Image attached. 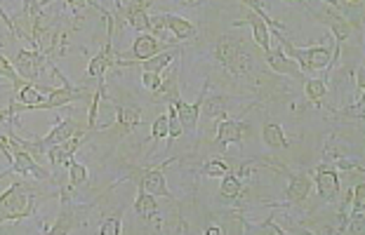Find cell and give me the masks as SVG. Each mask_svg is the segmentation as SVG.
<instances>
[{"label": "cell", "instance_id": "277c9868", "mask_svg": "<svg viewBox=\"0 0 365 235\" xmlns=\"http://www.w3.org/2000/svg\"><path fill=\"white\" fill-rule=\"evenodd\" d=\"M48 66H52V61L48 59V54H43L38 47L19 50L14 54V70L19 73V78H26V80H38Z\"/></svg>", "mask_w": 365, "mask_h": 235}, {"label": "cell", "instance_id": "ba28073f", "mask_svg": "<svg viewBox=\"0 0 365 235\" xmlns=\"http://www.w3.org/2000/svg\"><path fill=\"white\" fill-rule=\"evenodd\" d=\"M168 50V45L163 43V41H158L156 36H151V33H139L137 38H135V43H132V50L128 52V54H120L118 57V61H130V59H135V61H149V59H153L156 54H160V52H165Z\"/></svg>", "mask_w": 365, "mask_h": 235}, {"label": "cell", "instance_id": "2e32d148", "mask_svg": "<svg viewBox=\"0 0 365 235\" xmlns=\"http://www.w3.org/2000/svg\"><path fill=\"white\" fill-rule=\"evenodd\" d=\"M267 64L276 70V73H283V75H292V78H304V73L299 70V66L294 64L290 57H285L281 50H271L267 52Z\"/></svg>", "mask_w": 365, "mask_h": 235}, {"label": "cell", "instance_id": "ac0fdd59", "mask_svg": "<svg viewBox=\"0 0 365 235\" xmlns=\"http://www.w3.org/2000/svg\"><path fill=\"white\" fill-rule=\"evenodd\" d=\"M180 52H182V47H175V50H165V52H160L156 54L153 59L149 61H144V64H139V68L146 70V73H156V75H163V70H165L173 61L180 57Z\"/></svg>", "mask_w": 365, "mask_h": 235}, {"label": "cell", "instance_id": "4316f807", "mask_svg": "<svg viewBox=\"0 0 365 235\" xmlns=\"http://www.w3.org/2000/svg\"><path fill=\"white\" fill-rule=\"evenodd\" d=\"M349 205H351V214H363V207H365V182L363 179H361V184H356V188L351 191Z\"/></svg>", "mask_w": 365, "mask_h": 235}, {"label": "cell", "instance_id": "d6986e66", "mask_svg": "<svg viewBox=\"0 0 365 235\" xmlns=\"http://www.w3.org/2000/svg\"><path fill=\"white\" fill-rule=\"evenodd\" d=\"M262 139H264V144H267L269 148H283L287 146V137H285V132L283 127L278 122H267L262 127Z\"/></svg>", "mask_w": 365, "mask_h": 235}, {"label": "cell", "instance_id": "d6a6232c", "mask_svg": "<svg viewBox=\"0 0 365 235\" xmlns=\"http://www.w3.org/2000/svg\"><path fill=\"white\" fill-rule=\"evenodd\" d=\"M297 235H316V233H312V231H297Z\"/></svg>", "mask_w": 365, "mask_h": 235}, {"label": "cell", "instance_id": "e0dca14e", "mask_svg": "<svg viewBox=\"0 0 365 235\" xmlns=\"http://www.w3.org/2000/svg\"><path fill=\"white\" fill-rule=\"evenodd\" d=\"M238 24H250L252 26V36H255V43H257L264 52H271L274 47H271V31L267 26V21L259 19L257 14H247V19L245 21H238Z\"/></svg>", "mask_w": 365, "mask_h": 235}, {"label": "cell", "instance_id": "7c38bea8", "mask_svg": "<svg viewBox=\"0 0 365 235\" xmlns=\"http://www.w3.org/2000/svg\"><path fill=\"white\" fill-rule=\"evenodd\" d=\"M316 188L325 202H337L339 198V174L330 164H321L316 169Z\"/></svg>", "mask_w": 365, "mask_h": 235}, {"label": "cell", "instance_id": "30bf717a", "mask_svg": "<svg viewBox=\"0 0 365 235\" xmlns=\"http://www.w3.org/2000/svg\"><path fill=\"white\" fill-rule=\"evenodd\" d=\"M250 122H243V120H222L217 125V144L220 146H229V144H238L243 146V139L250 137Z\"/></svg>", "mask_w": 365, "mask_h": 235}, {"label": "cell", "instance_id": "f546056e", "mask_svg": "<svg viewBox=\"0 0 365 235\" xmlns=\"http://www.w3.org/2000/svg\"><path fill=\"white\" fill-rule=\"evenodd\" d=\"M142 85L149 92L153 94H160L163 92V75H156V73H146V70H142Z\"/></svg>", "mask_w": 365, "mask_h": 235}, {"label": "cell", "instance_id": "52a82bcc", "mask_svg": "<svg viewBox=\"0 0 365 235\" xmlns=\"http://www.w3.org/2000/svg\"><path fill=\"white\" fill-rule=\"evenodd\" d=\"M312 14L318 19V21H323L325 26H328L330 31H332V36H335V61H337V57H339V47H341V43L346 41L349 36L354 33V24L349 21L344 14H339L337 10H332L330 5H323V12H316V10H312Z\"/></svg>", "mask_w": 365, "mask_h": 235}, {"label": "cell", "instance_id": "9a60e30c", "mask_svg": "<svg viewBox=\"0 0 365 235\" xmlns=\"http://www.w3.org/2000/svg\"><path fill=\"white\" fill-rule=\"evenodd\" d=\"M309 193H312V179L307 174H292L285 188V200L299 205V202H304L309 198Z\"/></svg>", "mask_w": 365, "mask_h": 235}, {"label": "cell", "instance_id": "5bb4252c", "mask_svg": "<svg viewBox=\"0 0 365 235\" xmlns=\"http://www.w3.org/2000/svg\"><path fill=\"white\" fill-rule=\"evenodd\" d=\"M115 113H118V130L120 135H128L135 127L142 125V106L132 104V101H125V104H115Z\"/></svg>", "mask_w": 365, "mask_h": 235}, {"label": "cell", "instance_id": "cb8c5ba5", "mask_svg": "<svg viewBox=\"0 0 365 235\" xmlns=\"http://www.w3.org/2000/svg\"><path fill=\"white\" fill-rule=\"evenodd\" d=\"M0 75H3L5 80H10L17 90L21 88V85H24V83H21L19 73L14 70V64H12V61L7 59V57H3V54H0Z\"/></svg>", "mask_w": 365, "mask_h": 235}, {"label": "cell", "instance_id": "4fadbf2b", "mask_svg": "<svg viewBox=\"0 0 365 235\" xmlns=\"http://www.w3.org/2000/svg\"><path fill=\"white\" fill-rule=\"evenodd\" d=\"M88 139V132H81L78 137H73V139H68L64 141V144H59V146H54L48 151V158H50V164L52 167H68V164L73 162V153L78 151L83 141Z\"/></svg>", "mask_w": 365, "mask_h": 235}, {"label": "cell", "instance_id": "484cf974", "mask_svg": "<svg viewBox=\"0 0 365 235\" xmlns=\"http://www.w3.org/2000/svg\"><path fill=\"white\" fill-rule=\"evenodd\" d=\"M365 233V224H363V214H349L346 224L341 226L339 235H363Z\"/></svg>", "mask_w": 365, "mask_h": 235}, {"label": "cell", "instance_id": "6da1fadb", "mask_svg": "<svg viewBox=\"0 0 365 235\" xmlns=\"http://www.w3.org/2000/svg\"><path fill=\"white\" fill-rule=\"evenodd\" d=\"M38 193L26 182H14L5 193H0V224L19 221L36 214Z\"/></svg>", "mask_w": 365, "mask_h": 235}, {"label": "cell", "instance_id": "3957f363", "mask_svg": "<svg viewBox=\"0 0 365 235\" xmlns=\"http://www.w3.org/2000/svg\"><path fill=\"white\" fill-rule=\"evenodd\" d=\"M215 57L220 59L231 73H247V70L252 68V57L245 52L243 43L236 41V38H229V36L220 38L215 47Z\"/></svg>", "mask_w": 365, "mask_h": 235}, {"label": "cell", "instance_id": "603a6c76", "mask_svg": "<svg viewBox=\"0 0 365 235\" xmlns=\"http://www.w3.org/2000/svg\"><path fill=\"white\" fill-rule=\"evenodd\" d=\"M220 193H222V198H227V200H236L238 195L243 193V184H240V179H238V177L227 174V177H222Z\"/></svg>", "mask_w": 365, "mask_h": 235}, {"label": "cell", "instance_id": "8fae6325", "mask_svg": "<svg viewBox=\"0 0 365 235\" xmlns=\"http://www.w3.org/2000/svg\"><path fill=\"white\" fill-rule=\"evenodd\" d=\"M118 7H120L118 14L130 24L132 28L139 31V33H149L151 31V17H149L151 3H128V5H118Z\"/></svg>", "mask_w": 365, "mask_h": 235}, {"label": "cell", "instance_id": "83f0119b", "mask_svg": "<svg viewBox=\"0 0 365 235\" xmlns=\"http://www.w3.org/2000/svg\"><path fill=\"white\" fill-rule=\"evenodd\" d=\"M123 231V219L120 214H113L102 221V226H99V235H120Z\"/></svg>", "mask_w": 365, "mask_h": 235}, {"label": "cell", "instance_id": "d4e9b609", "mask_svg": "<svg viewBox=\"0 0 365 235\" xmlns=\"http://www.w3.org/2000/svg\"><path fill=\"white\" fill-rule=\"evenodd\" d=\"M68 182H71V186L88 184V167H85L83 162L73 160L71 164H68Z\"/></svg>", "mask_w": 365, "mask_h": 235}, {"label": "cell", "instance_id": "7402d4cb", "mask_svg": "<svg viewBox=\"0 0 365 235\" xmlns=\"http://www.w3.org/2000/svg\"><path fill=\"white\" fill-rule=\"evenodd\" d=\"M245 235H285V231L276 224V219H267L262 224L245 226Z\"/></svg>", "mask_w": 365, "mask_h": 235}, {"label": "cell", "instance_id": "9c48e42d", "mask_svg": "<svg viewBox=\"0 0 365 235\" xmlns=\"http://www.w3.org/2000/svg\"><path fill=\"white\" fill-rule=\"evenodd\" d=\"M78 224H81V212H78V207L71 205V198L64 193V198H61L59 216L54 219V224L50 226L48 231H45V235H71Z\"/></svg>", "mask_w": 365, "mask_h": 235}, {"label": "cell", "instance_id": "ffe728a7", "mask_svg": "<svg viewBox=\"0 0 365 235\" xmlns=\"http://www.w3.org/2000/svg\"><path fill=\"white\" fill-rule=\"evenodd\" d=\"M135 214L139 219H144V221H149L158 214V202L153 195H146V193H139L137 200H135Z\"/></svg>", "mask_w": 365, "mask_h": 235}, {"label": "cell", "instance_id": "1f68e13d", "mask_svg": "<svg viewBox=\"0 0 365 235\" xmlns=\"http://www.w3.org/2000/svg\"><path fill=\"white\" fill-rule=\"evenodd\" d=\"M10 122V113H7V111H3V108H0V125H3V122Z\"/></svg>", "mask_w": 365, "mask_h": 235}, {"label": "cell", "instance_id": "5b68a950", "mask_svg": "<svg viewBox=\"0 0 365 235\" xmlns=\"http://www.w3.org/2000/svg\"><path fill=\"white\" fill-rule=\"evenodd\" d=\"M19 174L21 179L24 177H31V179H38V182H50L52 174L45 167H41V164L36 162L34 155H29L26 151H21V148L17 146L14 148V155L10 158V167H7L3 174H0V179L7 177V174Z\"/></svg>", "mask_w": 365, "mask_h": 235}, {"label": "cell", "instance_id": "4dcf8cb0", "mask_svg": "<svg viewBox=\"0 0 365 235\" xmlns=\"http://www.w3.org/2000/svg\"><path fill=\"white\" fill-rule=\"evenodd\" d=\"M205 235H224V231L220 229V226H207V229H205Z\"/></svg>", "mask_w": 365, "mask_h": 235}, {"label": "cell", "instance_id": "f1b7e54d", "mask_svg": "<svg viewBox=\"0 0 365 235\" xmlns=\"http://www.w3.org/2000/svg\"><path fill=\"white\" fill-rule=\"evenodd\" d=\"M200 172H203L205 177H227L229 174V164L224 160H207Z\"/></svg>", "mask_w": 365, "mask_h": 235}, {"label": "cell", "instance_id": "44dd1931", "mask_svg": "<svg viewBox=\"0 0 365 235\" xmlns=\"http://www.w3.org/2000/svg\"><path fill=\"white\" fill-rule=\"evenodd\" d=\"M307 99L314 101V104H321V101L328 97V83L321 80V78H312V80H307Z\"/></svg>", "mask_w": 365, "mask_h": 235}, {"label": "cell", "instance_id": "8992f818", "mask_svg": "<svg viewBox=\"0 0 365 235\" xmlns=\"http://www.w3.org/2000/svg\"><path fill=\"white\" fill-rule=\"evenodd\" d=\"M168 162H170V160H168ZM168 162H163V167H165ZM163 167L135 169L139 193L153 195V198H168V200H173V193H170V188H168L165 174H163Z\"/></svg>", "mask_w": 365, "mask_h": 235}, {"label": "cell", "instance_id": "7a4b0ae2", "mask_svg": "<svg viewBox=\"0 0 365 235\" xmlns=\"http://www.w3.org/2000/svg\"><path fill=\"white\" fill-rule=\"evenodd\" d=\"M283 43V54L285 57H290L294 64L299 66V70H328L330 64L335 61V54H332V47L328 45H316V47H309V50H297V47H292L287 41H281Z\"/></svg>", "mask_w": 365, "mask_h": 235}]
</instances>
